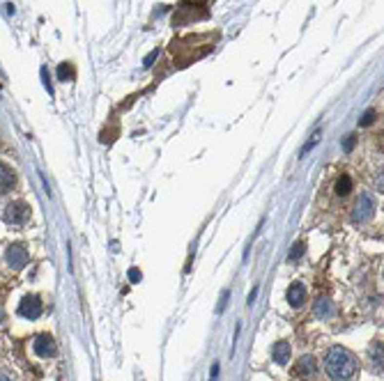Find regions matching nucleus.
Masks as SVG:
<instances>
[{
	"mask_svg": "<svg viewBox=\"0 0 384 381\" xmlns=\"http://www.w3.org/2000/svg\"><path fill=\"white\" fill-rule=\"evenodd\" d=\"M325 367L334 381H347L357 370V361L347 349L331 347L327 351V358H325Z\"/></svg>",
	"mask_w": 384,
	"mask_h": 381,
	"instance_id": "nucleus-1",
	"label": "nucleus"
},
{
	"mask_svg": "<svg viewBox=\"0 0 384 381\" xmlns=\"http://www.w3.org/2000/svg\"><path fill=\"white\" fill-rule=\"evenodd\" d=\"M373 214H375V200L368 193H361L354 209H352V220L354 223H366V220L373 218Z\"/></svg>",
	"mask_w": 384,
	"mask_h": 381,
	"instance_id": "nucleus-2",
	"label": "nucleus"
},
{
	"mask_svg": "<svg viewBox=\"0 0 384 381\" xmlns=\"http://www.w3.org/2000/svg\"><path fill=\"white\" fill-rule=\"evenodd\" d=\"M28 216H30V207L25 202H9L5 209V220L12 225H23Z\"/></svg>",
	"mask_w": 384,
	"mask_h": 381,
	"instance_id": "nucleus-3",
	"label": "nucleus"
},
{
	"mask_svg": "<svg viewBox=\"0 0 384 381\" xmlns=\"http://www.w3.org/2000/svg\"><path fill=\"white\" fill-rule=\"evenodd\" d=\"M5 260H7V264L14 269V271H19V269H23L25 264H28V251H25L23 246L14 243V246H9V248H7Z\"/></svg>",
	"mask_w": 384,
	"mask_h": 381,
	"instance_id": "nucleus-4",
	"label": "nucleus"
},
{
	"mask_svg": "<svg viewBox=\"0 0 384 381\" xmlns=\"http://www.w3.org/2000/svg\"><path fill=\"white\" fill-rule=\"evenodd\" d=\"M33 349L35 354L41 358H49L56 354V342H53V338H51L49 333H41V335H37L33 342Z\"/></svg>",
	"mask_w": 384,
	"mask_h": 381,
	"instance_id": "nucleus-5",
	"label": "nucleus"
},
{
	"mask_svg": "<svg viewBox=\"0 0 384 381\" xmlns=\"http://www.w3.org/2000/svg\"><path fill=\"white\" fill-rule=\"evenodd\" d=\"M41 301L37 299V296H25L23 301H21V306H19V312L25 317V319H37V317L41 315Z\"/></svg>",
	"mask_w": 384,
	"mask_h": 381,
	"instance_id": "nucleus-6",
	"label": "nucleus"
},
{
	"mask_svg": "<svg viewBox=\"0 0 384 381\" xmlns=\"http://www.w3.org/2000/svg\"><path fill=\"white\" fill-rule=\"evenodd\" d=\"M288 303L292 306V308H302L304 301H306V287L302 283H292L288 287Z\"/></svg>",
	"mask_w": 384,
	"mask_h": 381,
	"instance_id": "nucleus-7",
	"label": "nucleus"
},
{
	"mask_svg": "<svg viewBox=\"0 0 384 381\" xmlns=\"http://www.w3.org/2000/svg\"><path fill=\"white\" fill-rule=\"evenodd\" d=\"M14 181H17V175H14V170L9 168L7 163L0 161V193H7L9 188L14 186Z\"/></svg>",
	"mask_w": 384,
	"mask_h": 381,
	"instance_id": "nucleus-8",
	"label": "nucleus"
},
{
	"mask_svg": "<svg viewBox=\"0 0 384 381\" xmlns=\"http://www.w3.org/2000/svg\"><path fill=\"white\" fill-rule=\"evenodd\" d=\"M271 358H274V363L278 365H286L290 361V345L286 340H278L274 347H271Z\"/></svg>",
	"mask_w": 384,
	"mask_h": 381,
	"instance_id": "nucleus-9",
	"label": "nucleus"
},
{
	"mask_svg": "<svg viewBox=\"0 0 384 381\" xmlns=\"http://www.w3.org/2000/svg\"><path fill=\"white\" fill-rule=\"evenodd\" d=\"M313 312H315V317L325 319V317L334 315V306H331V301H329L327 296H320V299L315 301V308H313Z\"/></svg>",
	"mask_w": 384,
	"mask_h": 381,
	"instance_id": "nucleus-10",
	"label": "nucleus"
},
{
	"mask_svg": "<svg viewBox=\"0 0 384 381\" xmlns=\"http://www.w3.org/2000/svg\"><path fill=\"white\" fill-rule=\"evenodd\" d=\"M315 372V358L313 356H302V361L297 363V374H304V377H308V374Z\"/></svg>",
	"mask_w": 384,
	"mask_h": 381,
	"instance_id": "nucleus-11",
	"label": "nucleus"
},
{
	"mask_svg": "<svg viewBox=\"0 0 384 381\" xmlns=\"http://www.w3.org/2000/svg\"><path fill=\"white\" fill-rule=\"evenodd\" d=\"M352 191V177L350 175H341L336 179V193L338 195H347Z\"/></svg>",
	"mask_w": 384,
	"mask_h": 381,
	"instance_id": "nucleus-12",
	"label": "nucleus"
},
{
	"mask_svg": "<svg viewBox=\"0 0 384 381\" xmlns=\"http://www.w3.org/2000/svg\"><path fill=\"white\" fill-rule=\"evenodd\" d=\"M58 78H60L62 83L72 81V78H74V67L69 65V62H62V65L58 67Z\"/></svg>",
	"mask_w": 384,
	"mask_h": 381,
	"instance_id": "nucleus-13",
	"label": "nucleus"
},
{
	"mask_svg": "<svg viewBox=\"0 0 384 381\" xmlns=\"http://www.w3.org/2000/svg\"><path fill=\"white\" fill-rule=\"evenodd\" d=\"M320 136H322V131L318 129V131H315V133L311 136V140H308V143H306V145L302 147V154H299V156H306V154H308V152H311L313 147H315V145L320 143Z\"/></svg>",
	"mask_w": 384,
	"mask_h": 381,
	"instance_id": "nucleus-14",
	"label": "nucleus"
},
{
	"mask_svg": "<svg viewBox=\"0 0 384 381\" xmlns=\"http://www.w3.org/2000/svg\"><path fill=\"white\" fill-rule=\"evenodd\" d=\"M304 251H306V246H304V241H297L292 246V251H290V255H288V260H299L304 255Z\"/></svg>",
	"mask_w": 384,
	"mask_h": 381,
	"instance_id": "nucleus-15",
	"label": "nucleus"
},
{
	"mask_svg": "<svg viewBox=\"0 0 384 381\" xmlns=\"http://www.w3.org/2000/svg\"><path fill=\"white\" fill-rule=\"evenodd\" d=\"M375 117H377V113L373 110V108H370V110H366V113H364V117L359 120V124H361V127H370V124L375 122Z\"/></svg>",
	"mask_w": 384,
	"mask_h": 381,
	"instance_id": "nucleus-16",
	"label": "nucleus"
},
{
	"mask_svg": "<svg viewBox=\"0 0 384 381\" xmlns=\"http://www.w3.org/2000/svg\"><path fill=\"white\" fill-rule=\"evenodd\" d=\"M373 363H375L377 370H382V342L375 345V349H373Z\"/></svg>",
	"mask_w": 384,
	"mask_h": 381,
	"instance_id": "nucleus-17",
	"label": "nucleus"
},
{
	"mask_svg": "<svg viewBox=\"0 0 384 381\" xmlns=\"http://www.w3.org/2000/svg\"><path fill=\"white\" fill-rule=\"evenodd\" d=\"M156 57H159V49H154L152 53H150V55L145 57V62H143V67H145V69H150V67L154 65V60H156Z\"/></svg>",
	"mask_w": 384,
	"mask_h": 381,
	"instance_id": "nucleus-18",
	"label": "nucleus"
},
{
	"mask_svg": "<svg viewBox=\"0 0 384 381\" xmlns=\"http://www.w3.org/2000/svg\"><path fill=\"white\" fill-rule=\"evenodd\" d=\"M354 145H357V136H347V140L343 143V149H345V152H352Z\"/></svg>",
	"mask_w": 384,
	"mask_h": 381,
	"instance_id": "nucleus-19",
	"label": "nucleus"
},
{
	"mask_svg": "<svg viewBox=\"0 0 384 381\" xmlns=\"http://www.w3.org/2000/svg\"><path fill=\"white\" fill-rule=\"evenodd\" d=\"M228 296H230V292L226 290V292L221 294V301H219V308H216V312H223L226 310V303H228Z\"/></svg>",
	"mask_w": 384,
	"mask_h": 381,
	"instance_id": "nucleus-20",
	"label": "nucleus"
},
{
	"mask_svg": "<svg viewBox=\"0 0 384 381\" xmlns=\"http://www.w3.org/2000/svg\"><path fill=\"white\" fill-rule=\"evenodd\" d=\"M41 78H44V85H46V90H49V94H53V88H51V78H49V73H46V69H41Z\"/></svg>",
	"mask_w": 384,
	"mask_h": 381,
	"instance_id": "nucleus-21",
	"label": "nucleus"
},
{
	"mask_svg": "<svg viewBox=\"0 0 384 381\" xmlns=\"http://www.w3.org/2000/svg\"><path fill=\"white\" fill-rule=\"evenodd\" d=\"M129 280H131V283H138V280H140V271H138V269H129Z\"/></svg>",
	"mask_w": 384,
	"mask_h": 381,
	"instance_id": "nucleus-22",
	"label": "nucleus"
},
{
	"mask_svg": "<svg viewBox=\"0 0 384 381\" xmlns=\"http://www.w3.org/2000/svg\"><path fill=\"white\" fill-rule=\"evenodd\" d=\"M255 296H258V287H253V292L249 294V306H251V303L255 301Z\"/></svg>",
	"mask_w": 384,
	"mask_h": 381,
	"instance_id": "nucleus-23",
	"label": "nucleus"
},
{
	"mask_svg": "<svg viewBox=\"0 0 384 381\" xmlns=\"http://www.w3.org/2000/svg\"><path fill=\"white\" fill-rule=\"evenodd\" d=\"M216 374H219V363L212 365V379H216Z\"/></svg>",
	"mask_w": 384,
	"mask_h": 381,
	"instance_id": "nucleus-24",
	"label": "nucleus"
},
{
	"mask_svg": "<svg viewBox=\"0 0 384 381\" xmlns=\"http://www.w3.org/2000/svg\"><path fill=\"white\" fill-rule=\"evenodd\" d=\"M0 381H12V379H9V374H5V372H0Z\"/></svg>",
	"mask_w": 384,
	"mask_h": 381,
	"instance_id": "nucleus-25",
	"label": "nucleus"
},
{
	"mask_svg": "<svg viewBox=\"0 0 384 381\" xmlns=\"http://www.w3.org/2000/svg\"><path fill=\"white\" fill-rule=\"evenodd\" d=\"M0 322H2V310H0Z\"/></svg>",
	"mask_w": 384,
	"mask_h": 381,
	"instance_id": "nucleus-26",
	"label": "nucleus"
},
{
	"mask_svg": "<svg viewBox=\"0 0 384 381\" xmlns=\"http://www.w3.org/2000/svg\"><path fill=\"white\" fill-rule=\"evenodd\" d=\"M212 381H216V379H212Z\"/></svg>",
	"mask_w": 384,
	"mask_h": 381,
	"instance_id": "nucleus-27",
	"label": "nucleus"
}]
</instances>
